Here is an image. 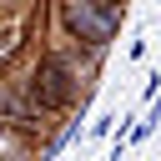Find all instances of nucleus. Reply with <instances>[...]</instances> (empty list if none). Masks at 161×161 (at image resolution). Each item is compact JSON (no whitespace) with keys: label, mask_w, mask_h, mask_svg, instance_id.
Listing matches in <instances>:
<instances>
[{"label":"nucleus","mask_w":161,"mask_h":161,"mask_svg":"<svg viewBox=\"0 0 161 161\" xmlns=\"http://www.w3.org/2000/svg\"><path fill=\"white\" fill-rule=\"evenodd\" d=\"M91 75H96V55H80V45H50L25 86H30L40 111H65V106L86 101Z\"/></svg>","instance_id":"f257e3e1"},{"label":"nucleus","mask_w":161,"mask_h":161,"mask_svg":"<svg viewBox=\"0 0 161 161\" xmlns=\"http://www.w3.org/2000/svg\"><path fill=\"white\" fill-rule=\"evenodd\" d=\"M126 20V5H96V0H60V30L70 45H80L86 55H106L116 30Z\"/></svg>","instance_id":"f03ea898"},{"label":"nucleus","mask_w":161,"mask_h":161,"mask_svg":"<svg viewBox=\"0 0 161 161\" xmlns=\"http://www.w3.org/2000/svg\"><path fill=\"white\" fill-rule=\"evenodd\" d=\"M80 121H86V101H80V111H70V121H65V126H60V131L50 136V146L40 151V161H55V156H60V151H65V146H70V141L80 136Z\"/></svg>","instance_id":"7ed1b4c3"},{"label":"nucleus","mask_w":161,"mask_h":161,"mask_svg":"<svg viewBox=\"0 0 161 161\" xmlns=\"http://www.w3.org/2000/svg\"><path fill=\"white\" fill-rule=\"evenodd\" d=\"M5 146H10V126L0 121V151H5Z\"/></svg>","instance_id":"20e7f679"},{"label":"nucleus","mask_w":161,"mask_h":161,"mask_svg":"<svg viewBox=\"0 0 161 161\" xmlns=\"http://www.w3.org/2000/svg\"><path fill=\"white\" fill-rule=\"evenodd\" d=\"M10 161H25V156H10Z\"/></svg>","instance_id":"39448f33"}]
</instances>
